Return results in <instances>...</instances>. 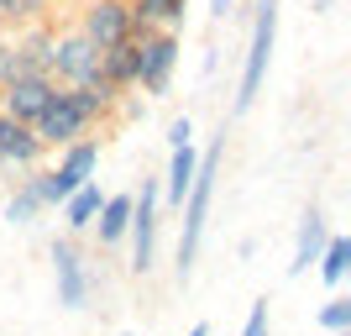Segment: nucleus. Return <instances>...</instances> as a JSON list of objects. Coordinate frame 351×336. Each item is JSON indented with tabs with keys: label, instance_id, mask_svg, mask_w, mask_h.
<instances>
[{
	"label": "nucleus",
	"instance_id": "obj_1",
	"mask_svg": "<svg viewBox=\"0 0 351 336\" xmlns=\"http://www.w3.org/2000/svg\"><path fill=\"white\" fill-rule=\"evenodd\" d=\"M220 158H226V132L199 153L194 163V184L184 194V232H178V284L194 273V258H199V242H205V221H210V200H215V179H220Z\"/></svg>",
	"mask_w": 351,
	"mask_h": 336
},
{
	"label": "nucleus",
	"instance_id": "obj_2",
	"mask_svg": "<svg viewBox=\"0 0 351 336\" xmlns=\"http://www.w3.org/2000/svg\"><path fill=\"white\" fill-rule=\"evenodd\" d=\"M95 174H100V142H95V137H79V142L58 147V163H53L47 174L32 168V184H37V200H43V210H47V205H63Z\"/></svg>",
	"mask_w": 351,
	"mask_h": 336
},
{
	"label": "nucleus",
	"instance_id": "obj_3",
	"mask_svg": "<svg viewBox=\"0 0 351 336\" xmlns=\"http://www.w3.org/2000/svg\"><path fill=\"white\" fill-rule=\"evenodd\" d=\"M273 43H278V0H257V16H252V43H247V63H241V85H236V116L252 111L257 89L267 79V63H273Z\"/></svg>",
	"mask_w": 351,
	"mask_h": 336
},
{
	"label": "nucleus",
	"instance_id": "obj_4",
	"mask_svg": "<svg viewBox=\"0 0 351 336\" xmlns=\"http://www.w3.org/2000/svg\"><path fill=\"white\" fill-rule=\"evenodd\" d=\"M89 111H84V100L73 95V85H58L53 95H47V105H43V116L32 121V132L43 137V147H69V142H79V137H89Z\"/></svg>",
	"mask_w": 351,
	"mask_h": 336
},
{
	"label": "nucleus",
	"instance_id": "obj_5",
	"mask_svg": "<svg viewBox=\"0 0 351 336\" xmlns=\"http://www.w3.org/2000/svg\"><path fill=\"white\" fill-rule=\"evenodd\" d=\"M178 69V32L173 27H152L136 37V89L147 95H162L168 79Z\"/></svg>",
	"mask_w": 351,
	"mask_h": 336
},
{
	"label": "nucleus",
	"instance_id": "obj_6",
	"mask_svg": "<svg viewBox=\"0 0 351 336\" xmlns=\"http://www.w3.org/2000/svg\"><path fill=\"white\" fill-rule=\"evenodd\" d=\"M158 179H142V194H132V226H126V236H132V273H152V258H158Z\"/></svg>",
	"mask_w": 351,
	"mask_h": 336
},
{
	"label": "nucleus",
	"instance_id": "obj_7",
	"mask_svg": "<svg viewBox=\"0 0 351 336\" xmlns=\"http://www.w3.org/2000/svg\"><path fill=\"white\" fill-rule=\"evenodd\" d=\"M47 74L53 85H84L100 74V47L89 43L84 32H53V58H47Z\"/></svg>",
	"mask_w": 351,
	"mask_h": 336
},
{
	"label": "nucleus",
	"instance_id": "obj_8",
	"mask_svg": "<svg viewBox=\"0 0 351 336\" xmlns=\"http://www.w3.org/2000/svg\"><path fill=\"white\" fill-rule=\"evenodd\" d=\"M79 32H84L95 47H116L132 37V5L126 0H84L79 11Z\"/></svg>",
	"mask_w": 351,
	"mask_h": 336
},
{
	"label": "nucleus",
	"instance_id": "obj_9",
	"mask_svg": "<svg viewBox=\"0 0 351 336\" xmlns=\"http://www.w3.org/2000/svg\"><path fill=\"white\" fill-rule=\"evenodd\" d=\"M53 74H16L11 85H0V116H11V121H37L43 116V105L47 95H53Z\"/></svg>",
	"mask_w": 351,
	"mask_h": 336
},
{
	"label": "nucleus",
	"instance_id": "obj_10",
	"mask_svg": "<svg viewBox=\"0 0 351 336\" xmlns=\"http://www.w3.org/2000/svg\"><path fill=\"white\" fill-rule=\"evenodd\" d=\"M53 278H58V305L63 310L89 305V273H84V258L73 247V236H58V242H53Z\"/></svg>",
	"mask_w": 351,
	"mask_h": 336
},
{
	"label": "nucleus",
	"instance_id": "obj_11",
	"mask_svg": "<svg viewBox=\"0 0 351 336\" xmlns=\"http://www.w3.org/2000/svg\"><path fill=\"white\" fill-rule=\"evenodd\" d=\"M43 137L32 132L27 121H11V116H0V163H11V168H37L43 163Z\"/></svg>",
	"mask_w": 351,
	"mask_h": 336
},
{
	"label": "nucleus",
	"instance_id": "obj_12",
	"mask_svg": "<svg viewBox=\"0 0 351 336\" xmlns=\"http://www.w3.org/2000/svg\"><path fill=\"white\" fill-rule=\"evenodd\" d=\"M132 5V37H142V32L152 27H184V11H189V0H126Z\"/></svg>",
	"mask_w": 351,
	"mask_h": 336
},
{
	"label": "nucleus",
	"instance_id": "obj_13",
	"mask_svg": "<svg viewBox=\"0 0 351 336\" xmlns=\"http://www.w3.org/2000/svg\"><path fill=\"white\" fill-rule=\"evenodd\" d=\"M100 79L110 89H136V37H126V43L116 47H100Z\"/></svg>",
	"mask_w": 351,
	"mask_h": 336
},
{
	"label": "nucleus",
	"instance_id": "obj_14",
	"mask_svg": "<svg viewBox=\"0 0 351 336\" xmlns=\"http://www.w3.org/2000/svg\"><path fill=\"white\" fill-rule=\"evenodd\" d=\"M194 163H199V147L178 142L173 158H168V174H162V190H158L168 205H184V194H189V184H194Z\"/></svg>",
	"mask_w": 351,
	"mask_h": 336
},
{
	"label": "nucleus",
	"instance_id": "obj_15",
	"mask_svg": "<svg viewBox=\"0 0 351 336\" xmlns=\"http://www.w3.org/2000/svg\"><path fill=\"white\" fill-rule=\"evenodd\" d=\"M89 226L100 232V247H116V242H126V226H132V194H105Z\"/></svg>",
	"mask_w": 351,
	"mask_h": 336
},
{
	"label": "nucleus",
	"instance_id": "obj_16",
	"mask_svg": "<svg viewBox=\"0 0 351 336\" xmlns=\"http://www.w3.org/2000/svg\"><path fill=\"white\" fill-rule=\"evenodd\" d=\"M325 236H330V226H325L320 210H309L304 221H299V236H293V258H289V273H309V263L320 258Z\"/></svg>",
	"mask_w": 351,
	"mask_h": 336
},
{
	"label": "nucleus",
	"instance_id": "obj_17",
	"mask_svg": "<svg viewBox=\"0 0 351 336\" xmlns=\"http://www.w3.org/2000/svg\"><path fill=\"white\" fill-rule=\"evenodd\" d=\"M100 200H105V194H100V184H95V179H89V184H79V190L63 200V226H69V232H89V221H95Z\"/></svg>",
	"mask_w": 351,
	"mask_h": 336
},
{
	"label": "nucleus",
	"instance_id": "obj_18",
	"mask_svg": "<svg viewBox=\"0 0 351 336\" xmlns=\"http://www.w3.org/2000/svg\"><path fill=\"white\" fill-rule=\"evenodd\" d=\"M315 263H320V278L336 289L341 278H346V268H351V242H346V236H325V247H320Z\"/></svg>",
	"mask_w": 351,
	"mask_h": 336
},
{
	"label": "nucleus",
	"instance_id": "obj_19",
	"mask_svg": "<svg viewBox=\"0 0 351 336\" xmlns=\"http://www.w3.org/2000/svg\"><path fill=\"white\" fill-rule=\"evenodd\" d=\"M37 216H43V200H37V184H32V179H21V184H16V194L5 200V221H16V226H32Z\"/></svg>",
	"mask_w": 351,
	"mask_h": 336
},
{
	"label": "nucleus",
	"instance_id": "obj_20",
	"mask_svg": "<svg viewBox=\"0 0 351 336\" xmlns=\"http://www.w3.org/2000/svg\"><path fill=\"white\" fill-rule=\"evenodd\" d=\"M47 5H53V0H0V21L32 27V21H47Z\"/></svg>",
	"mask_w": 351,
	"mask_h": 336
},
{
	"label": "nucleus",
	"instance_id": "obj_21",
	"mask_svg": "<svg viewBox=\"0 0 351 336\" xmlns=\"http://www.w3.org/2000/svg\"><path fill=\"white\" fill-rule=\"evenodd\" d=\"M16 74H37V69L21 58V47H16L11 37H0V85H11Z\"/></svg>",
	"mask_w": 351,
	"mask_h": 336
},
{
	"label": "nucleus",
	"instance_id": "obj_22",
	"mask_svg": "<svg viewBox=\"0 0 351 336\" xmlns=\"http://www.w3.org/2000/svg\"><path fill=\"white\" fill-rule=\"evenodd\" d=\"M320 326H325V331H346V326H351V300H346V294H336V300H325V305H320Z\"/></svg>",
	"mask_w": 351,
	"mask_h": 336
},
{
	"label": "nucleus",
	"instance_id": "obj_23",
	"mask_svg": "<svg viewBox=\"0 0 351 336\" xmlns=\"http://www.w3.org/2000/svg\"><path fill=\"white\" fill-rule=\"evenodd\" d=\"M241 336H267V300H257V305L247 310V326H241Z\"/></svg>",
	"mask_w": 351,
	"mask_h": 336
},
{
	"label": "nucleus",
	"instance_id": "obj_24",
	"mask_svg": "<svg viewBox=\"0 0 351 336\" xmlns=\"http://www.w3.org/2000/svg\"><path fill=\"white\" fill-rule=\"evenodd\" d=\"M178 142H194V121L189 116H178L173 126H168V147H178Z\"/></svg>",
	"mask_w": 351,
	"mask_h": 336
},
{
	"label": "nucleus",
	"instance_id": "obj_25",
	"mask_svg": "<svg viewBox=\"0 0 351 336\" xmlns=\"http://www.w3.org/2000/svg\"><path fill=\"white\" fill-rule=\"evenodd\" d=\"M231 11H236V0H210V16H220V21H226Z\"/></svg>",
	"mask_w": 351,
	"mask_h": 336
},
{
	"label": "nucleus",
	"instance_id": "obj_26",
	"mask_svg": "<svg viewBox=\"0 0 351 336\" xmlns=\"http://www.w3.org/2000/svg\"><path fill=\"white\" fill-rule=\"evenodd\" d=\"M184 336H210V321H194V326H189Z\"/></svg>",
	"mask_w": 351,
	"mask_h": 336
},
{
	"label": "nucleus",
	"instance_id": "obj_27",
	"mask_svg": "<svg viewBox=\"0 0 351 336\" xmlns=\"http://www.w3.org/2000/svg\"><path fill=\"white\" fill-rule=\"evenodd\" d=\"M325 5H330V0H315V11H325Z\"/></svg>",
	"mask_w": 351,
	"mask_h": 336
},
{
	"label": "nucleus",
	"instance_id": "obj_28",
	"mask_svg": "<svg viewBox=\"0 0 351 336\" xmlns=\"http://www.w3.org/2000/svg\"><path fill=\"white\" fill-rule=\"evenodd\" d=\"M0 168H5V163H0Z\"/></svg>",
	"mask_w": 351,
	"mask_h": 336
}]
</instances>
